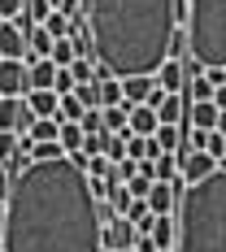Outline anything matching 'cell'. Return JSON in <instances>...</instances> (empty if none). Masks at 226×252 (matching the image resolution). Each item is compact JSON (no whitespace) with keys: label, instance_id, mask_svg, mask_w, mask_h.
<instances>
[{"label":"cell","instance_id":"6da1fadb","mask_svg":"<svg viewBox=\"0 0 226 252\" xmlns=\"http://www.w3.org/2000/svg\"><path fill=\"white\" fill-rule=\"evenodd\" d=\"M100 213L74 157L31 161L4 204V252H104Z\"/></svg>","mask_w":226,"mask_h":252},{"label":"cell","instance_id":"7a4b0ae2","mask_svg":"<svg viewBox=\"0 0 226 252\" xmlns=\"http://www.w3.org/2000/svg\"><path fill=\"white\" fill-rule=\"evenodd\" d=\"M187 18V0H87L92 57L113 78L157 74L170 61V39Z\"/></svg>","mask_w":226,"mask_h":252},{"label":"cell","instance_id":"3957f363","mask_svg":"<svg viewBox=\"0 0 226 252\" xmlns=\"http://www.w3.org/2000/svg\"><path fill=\"white\" fill-rule=\"evenodd\" d=\"M178 244L174 252H226V170L218 165L204 183L178 196Z\"/></svg>","mask_w":226,"mask_h":252},{"label":"cell","instance_id":"277c9868","mask_svg":"<svg viewBox=\"0 0 226 252\" xmlns=\"http://www.w3.org/2000/svg\"><path fill=\"white\" fill-rule=\"evenodd\" d=\"M187 52L200 70H226V0H187Z\"/></svg>","mask_w":226,"mask_h":252},{"label":"cell","instance_id":"5b68a950","mask_svg":"<svg viewBox=\"0 0 226 252\" xmlns=\"http://www.w3.org/2000/svg\"><path fill=\"white\" fill-rule=\"evenodd\" d=\"M26 92H31V65H26V61H9V57H0V96L22 100Z\"/></svg>","mask_w":226,"mask_h":252},{"label":"cell","instance_id":"8992f818","mask_svg":"<svg viewBox=\"0 0 226 252\" xmlns=\"http://www.w3.org/2000/svg\"><path fill=\"white\" fill-rule=\"evenodd\" d=\"M135 239H139V230H135L130 218H113V222L100 230L104 252H130V248H135Z\"/></svg>","mask_w":226,"mask_h":252},{"label":"cell","instance_id":"52a82bcc","mask_svg":"<svg viewBox=\"0 0 226 252\" xmlns=\"http://www.w3.org/2000/svg\"><path fill=\"white\" fill-rule=\"evenodd\" d=\"M35 122V113L26 109V100H9V96H0V130H9V135H26Z\"/></svg>","mask_w":226,"mask_h":252},{"label":"cell","instance_id":"ba28073f","mask_svg":"<svg viewBox=\"0 0 226 252\" xmlns=\"http://www.w3.org/2000/svg\"><path fill=\"white\" fill-rule=\"evenodd\" d=\"M213 170H218V161H213L209 152H178V174H183L187 187H192V183H204Z\"/></svg>","mask_w":226,"mask_h":252},{"label":"cell","instance_id":"9c48e42d","mask_svg":"<svg viewBox=\"0 0 226 252\" xmlns=\"http://www.w3.org/2000/svg\"><path fill=\"white\" fill-rule=\"evenodd\" d=\"M26 31L18 22H0V57H9V61H26Z\"/></svg>","mask_w":226,"mask_h":252},{"label":"cell","instance_id":"30bf717a","mask_svg":"<svg viewBox=\"0 0 226 252\" xmlns=\"http://www.w3.org/2000/svg\"><path fill=\"white\" fill-rule=\"evenodd\" d=\"M148 235H152V244H157V252H174V244H178V222H174V213L152 218Z\"/></svg>","mask_w":226,"mask_h":252},{"label":"cell","instance_id":"8fae6325","mask_svg":"<svg viewBox=\"0 0 226 252\" xmlns=\"http://www.w3.org/2000/svg\"><path fill=\"white\" fill-rule=\"evenodd\" d=\"M126 157H130V161H139V165H152V161L161 157L157 135H126Z\"/></svg>","mask_w":226,"mask_h":252},{"label":"cell","instance_id":"7c38bea8","mask_svg":"<svg viewBox=\"0 0 226 252\" xmlns=\"http://www.w3.org/2000/svg\"><path fill=\"white\" fill-rule=\"evenodd\" d=\"M157 83H161V92L183 96V92H187V70H183V61H178V57H170V61L157 70Z\"/></svg>","mask_w":226,"mask_h":252},{"label":"cell","instance_id":"4fadbf2b","mask_svg":"<svg viewBox=\"0 0 226 252\" xmlns=\"http://www.w3.org/2000/svg\"><path fill=\"white\" fill-rule=\"evenodd\" d=\"M148 209H152V218H161V213H178V191L170 187V183H152L148 187Z\"/></svg>","mask_w":226,"mask_h":252},{"label":"cell","instance_id":"5bb4252c","mask_svg":"<svg viewBox=\"0 0 226 252\" xmlns=\"http://www.w3.org/2000/svg\"><path fill=\"white\" fill-rule=\"evenodd\" d=\"M22 100H26V109H31L35 118H57V109H61V96H57L52 87H39V92H26Z\"/></svg>","mask_w":226,"mask_h":252},{"label":"cell","instance_id":"9a60e30c","mask_svg":"<svg viewBox=\"0 0 226 252\" xmlns=\"http://www.w3.org/2000/svg\"><path fill=\"white\" fill-rule=\"evenodd\" d=\"M152 87H157V74H135V78H122V100H126V104H148Z\"/></svg>","mask_w":226,"mask_h":252},{"label":"cell","instance_id":"2e32d148","mask_svg":"<svg viewBox=\"0 0 226 252\" xmlns=\"http://www.w3.org/2000/svg\"><path fill=\"white\" fill-rule=\"evenodd\" d=\"M157 130H161L157 109H148V104H130V135H157Z\"/></svg>","mask_w":226,"mask_h":252},{"label":"cell","instance_id":"e0dca14e","mask_svg":"<svg viewBox=\"0 0 226 252\" xmlns=\"http://www.w3.org/2000/svg\"><path fill=\"white\" fill-rule=\"evenodd\" d=\"M187 122H192V130H218V104L213 100L187 104Z\"/></svg>","mask_w":226,"mask_h":252},{"label":"cell","instance_id":"ac0fdd59","mask_svg":"<svg viewBox=\"0 0 226 252\" xmlns=\"http://www.w3.org/2000/svg\"><path fill=\"white\" fill-rule=\"evenodd\" d=\"M100 122L109 135H130V104H113V109H100Z\"/></svg>","mask_w":226,"mask_h":252},{"label":"cell","instance_id":"d6986e66","mask_svg":"<svg viewBox=\"0 0 226 252\" xmlns=\"http://www.w3.org/2000/svg\"><path fill=\"white\" fill-rule=\"evenodd\" d=\"M187 96H165L161 100V109H157V118H161V126H183V118H187Z\"/></svg>","mask_w":226,"mask_h":252},{"label":"cell","instance_id":"ffe728a7","mask_svg":"<svg viewBox=\"0 0 226 252\" xmlns=\"http://www.w3.org/2000/svg\"><path fill=\"white\" fill-rule=\"evenodd\" d=\"M57 144L65 148V157L83 152V126H78V122H61V135H57Z\"/></svg>","mask_w":226,"mask_h":252},{"label":"cell","instance_id":"44dd1931","mask_svg":"<svg viewBox=\"0 0 226 252\" xmlns=\"http://www.w3.org/2000/svg\"><path fill=\"white\" fill-rule=\"evenodd\" d=\"M174 174H178V152H161L152 161V183H170Z\"/></svg>","mask_w":226,"mask_h":252},{"label":"cell","instance_id":"7402d4cb","mask_svg":"<svg viewBox=\"0 0 226 252\" xmlns=\"http://www.w3.org/2000/svg\"><path fill=\"white\" fill-rule=\"evenodd\" d=\"M39 26L48 31L52 39H70V31H74V18H65V13H57V9H52V13H48Z\"/></svg>","mask_w":226,"mask_h":252},{"label":"cell","instance_id":"603a6c76","mask_svg":"<svg viewBox=\"0 0 226 252\" xmlns=\"http://www.w3.org/2000/svg\"><path fill=\"white\" fill-rule=\"evenodd\" d=\"M48 61L57 65V70H70V65L78 61V52H74V39H57V44H52V57H48Z\"/></svg>","mask_w":226,"mask_h":252},{"label":"cell","instance_id":"cb8c5ba5","mask_svg":"<svg viewBox=\"0 0 226 252\" xmlns=\"http://www.w3.org/2000/svg\"><path fill=\"white\" fill-rule=\"evenodd\" d=\"M52 83H57V65H52V61H35V65H31V92L52 87Z\"/></svg>","mask_w":226,"mask_h":252},{"label":"cell","instance_id":"d4e9b609","mask_svg":"<svg viewBox=\"0 0 226 252\" xmlns=\"http://www.w3.org/2000/svg\"><path fill=\"white\" fill-rule=\"evenodd\" d=\"M100 109H113V104H126L122 100V78H100Z\"/></svg>","mask_w":226,"mask_h":252},{"label":"cell","instance_id":"484cf974","mask_svg":"<svg viewBox=\"0 0 226 252\" xmlns=\"http://www.w3.org/2000/svg\"><path fill=\"white\" fill-rule=\"evenodd\" d=\"M122 218H130V222H135V230H148V226H152V209H148V200H130V209H126Z\"/></svg>","mask_w":226,"mask_h":252},{"label":"cell","instance_id":"4316f807","mask_svg":"<svg viewBox=\"0 0 226 252\" xmlns=\"http://www.w3.org/2000/svg\"><path fill=\"white\" fill-rule=\"evenodd\" d=\"M70 74H74L78 87H83V83H96V57H78L74 65H70Z\"/></svg>","mask_w":226,"mask_h":252},{"label":"cell","instance_id":"83f0119b","mask_svg":"<svg viewBox=\"0 0 226 252\" xmlns=\"http://www.w3.org/2000/svg\"><path fill=\"white\" fill-rule=\"evenodd\" d=\"M83 113H87V109L78 104L74 92H70V96H61V109H57V118H61V122H83Z\"/></svg>","mask_w":226,"mask_h":252},{"label":"cell","instance_id":"f1b7e54d","mask_svg":"<svg viewBox=\"0 0 226 252\" xmlns=\"http://www.w3.org/2000/svg\"><path fill=\"white\" fill-rule=\"evenodd\" d=\"M48 13H52V0H26V4H22V18H31L35 26L44 22Z\"/></svg>","mask_w":226,"mask_h":252},{"label":"cell","instance_id":"f546056e","mask_svg":"<svg viewBox=\"0 0 226 252\" xmlns=\"http://www.w3.org/2000/svg\"><path fill=\"white\" fill-rule=\"evenodd\" d=\"M57 157H65V148L52 139V144H31V161H57Z\"/></svg>","mask_w":226,"mask_h":252},{"label":"cell","instance_id":"4dcf8cb0","mask_svg":"<svg viewBox=\"0 0 226 252\" xmlns=\"http://www.w3.org/2000/svg\"><path fill=\"white\" fill-rule=\"evenodd\" d=\"M74 96L83 109H100V87L96 83H83V87H74Z\"/></svg>","mask_w":226,"mask_h":252},{"label":"cell","instance_id":"1f68e13d","mask_svg":"<svg viewBox=\"0 0 226 252\" xmlns=\"http://www.w3.org/2000/svg\"><path fill=\"white\" fill-rule=\"evenodd\" d=\"M87 157V152H83ZM113 174V161L109 157H87V178H109Z\"/></svg>","mask_w":226,"mask_h":252},{"label":"cell","instance_id":"d6a6232c","mask_svg":"<svg viewBox=\"0 0 226 252\" xmlns=\"http://www.w3.org/2000/svg\"><path fill=\"white\" fill-rule=\"evenodd\" d=\"M204 152H209L213 161H222V152H226V135H218V130H209V135H204Z\"/></svg>","mask_w":226,"mask_h":252},{"label":"cell","instance_id":"836d02e7","mask_svg":"<svg viewBox=\"0 0 226 252\" xmlns=\"http://www.w3.org/2000/svg\"><path fill=\"white\" fill-rule=\"evenodd\" d=\"M104 183H109V178H104ZM130 200H135V196H130L126 187H109V204H113L118 213H126V209H130Z\"/></svg>","mask_w":226,"mask_h":252},{"label":"cell","instance_id":"e575fe53","mask_svg":"<svg viewBox=\"0 0 226 252\" xmlns=\"http://www.w3.org/2000/svg\"><path fill=\"white\" fill-rule=\"evenodd\" d=\"M26 0H0V22H18Z\"/></svg>","mask_w":226,"mask_h":252},{"label":"cell","instance_id":"d590c367","mask_svg":"<svg viewBox=\"0 0 226 252\" xmlns=\"http://www.w3.org/2000/svg\"><path fill=\"white\" fill-rule=\"evenodd\" d=\"M148 187H152V178H148V174H135L130 183H126V191H130L135 200H144V196H148Z\"/></svg>","mask_w":226,"mask_h":252},{"label":"cell","instance_id":"8d00e7d4","mask_svg":"<svg viewBox=\"0 0 226 252\" xmlns=\"http://www.w3.org/2000/svg\"><path fill=\"white\" fill-rule=\"evenodd\" d=\"M78 126H83V135H96V130H104V122H100V109H87Z\"/></svg>","mask_w":226,"mask_h":252},{"label":"cell","instance_id":"74e56055","mask_svg":"<svg viewBox=\"0 0 226 252\" xmlns=\"http://www.w3.org/2000/svg\"><path fill=\"white\" fill-rule=\"evenodd\" d=\"M13 178H18V174H9V170L0 165V204H9V191H13Z\"/></svg>","mask_w":226,"mask_h":252},{"label":"cell","instance_id":"f35d334b","mask_svg":"<svg viewBox=\"0 0 226 252\" xmlns=\"http://www.w3.org/2000/svg\"><path fill=\"white\" fill-rule=\"evenodd\" d=\"M135 252H157V244H152L148 230H139V239H135Z\"/></svg>","mask_w":226,"mask_h":252},{"label":"cell","instance_id":"ab89813d","mask_svg":"<svg viewBox=\"0 0 226 252\" xmlns=\"http://www.w3.org/2000/svg\"><path fill=\"white\" fill-rule=\"evenodd\" d=\"M213 104H218V113H226V83L213 92Z\"/></svg>","mask_w":226,"mask_h":252},{"label":"cell","instance_id":"60d3db41","mask_svg":"<svg viewBox=\"0 0 226 252\" xmlns=\"http://www.w3.org/2000/svg\"><path fill=\"white\" fill-rule=\"evenodd\" d=\"M218 135H226V113H218Z\"/></svg>","mask_w":226,"mask_h":252},{"label":"cell","instance_id":"b9f144b4","mask_svg":"<svg viewBox=\"0 0 226 252\" xmlns=\"http://www.w3.org/2000/svg\"><path fill=\"white\" fill-rule=\"evenodd\" d=\"M0 235H4V204H0Z\"/></svg>","mask_w":226,"mask_h":252},{"label":"cell","instance_id":"7bdbcfd3","mask_svg":"<svg viewBox=\"0 0 226 252\" xmlns=\"http://www.w3.org/2000/svg\"><path fill=\"white\" fill-rule=\"evenodd\" d=\"M0 252H4V244H0Z\"/></svg>","mask_w":226,"mask_h":252},{"label":"cell","instance_id":"ee69618b","mask_svg":"<svg viewBox=\"0 0 226 252\" xmlns=\"http://www.w3.org/2000/svg\"><path fill=\"white\" fill-rule=\"evenodd\" d=\"M130 252H135V248H130Z\"/></svg>","mask_w":226,"mask_h":252}]
</instances>
